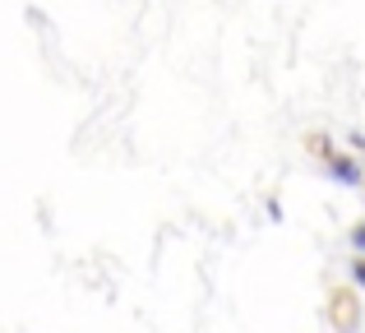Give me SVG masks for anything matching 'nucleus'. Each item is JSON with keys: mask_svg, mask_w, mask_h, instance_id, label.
<instances>
[{"mask_svg": "<svg viewBox=\"0 0 365 333\" xmlns=\"http://www.w3.org/2000/svg\"><path fill=\"white\" fill-rule=\"evenodd\" d=\"M351 250H356V255H365V222H356V227H351Z\"/></svg>", "mask_w": 365, "mask_h": 333, "instance_id": "4", "label": "nucleus"}, {"mask_svg": "<svg viewBox=\"0 0 365 333\" xmlns=\"http://www.w3.org/2000/svg\"><path fill=\"white\" fill-rule=\"evenodd\" d=\"M361 190H365V185H361Z\"/></svg>", "mask_w": 365, "mask_h": 333, "instance_id": "6", "label": "nucleus"}, {"mask_svg": "<svg viewBox=\"0 0 365 333\" xmlns=\"http://www.w3.org/2000/svg\"><path fill=\"white\" fill-rule=\"evenodd\" d=\"M351 282H356V287H365V255H356V260H351Z\"/></svg>", "mask_w": 365, "mask_h": 333, "instance_id": "3", "label": "nucleus"}, {"mask_svg": "<svg viewBox=\"0 0 365 333\" xmlns=\"http://www.w3.org/2000/svg\"><path fill=\"white\" fill-rule=\"evenodd\" d=\"M324 171H329V176L338 180V185H351V190L365 185V171H361V163H356L351 153H338V148H333V153L324 158Z\"/></svg>", "mask_w": 365, "mask_h": 333, "instance_id": "1", "label": "nucleus"}, {"mask_svg": "<svg viewBox=\"0 0 365 333\" xmlns=\"http://www.w3.org/2000/svg\"><path fill=\"white\" fill-rule=\"evenodd\" d=\"M361 319V310L351 306V292H333V324L338 329H351Z\"/></svg>", "mask_w": 365, "mask_h": 333, "instance_id": "2", "label": "nucleus"}, {"mask_svg": "<svg viewBox=\"0 0 365 333\" xmlns=\"http://www.w3.org/2000/svg\"><path fill=\"white\" fill-rule=\"evenodd\" d=\"M347 144L356 148V153H365V130H351V135H347Z\"/></svg>", "mask_w": 365, "mask_h": 333, "instance_id": "5", "label": "nucleus"}]
</instances>
